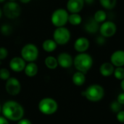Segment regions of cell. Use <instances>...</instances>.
<instances>
[{"label":"cell","mask_w":124,"mask_h":124,"mask_svg":"<svg viewBox=\"0 0 124 124\" xmlns=\"http://www.w3.org/2000/svg\"><path fill=\"white\" fill-rule=\"evenodd\" d=\"M1 111L4 116L10 121H18L23 118L24 115L23 108L15 101H7L1 108Z\"/></svg>","instance_id":"cell-1"},{"label":"cell","mask_w":124,"mask_h":124,"mask_svg":"<svg viewBox=\"0 0 124 124\" xmlns=\"http://www.w3.org/2000/svg\"><path fill=\"white\" fill-rule=\"evenodd\" d=\"M73 65L78 71L85 73L92 68L93 65V58L88 53H78L73 58Z\"/></svg>","instance_id":"cell-2"},{"label":"cell","mask_w":124,"mask_h":124,"mask_svg":"<svg viewBox=\"0 0 124 124\" xmlns=\"http://www.w3.org/2000/svg\"><path fill=\"white\" fill-rule=\"evenodd\" d=\"M88 100L91 102H98L101 100L105 94V91L102 86L98 84H92L89 86L85 92L81 93Z\"/></svg>","instance_id":"cell-3"},{"label":"cell","mask_w":124,"mask_h":124,"mask_svg":"<svg viewBox=\"0 0 124 124\" xmlns=\"http://www.w3.org/2000/svg\"><path fill=\"white\" fill-rule=\"evenodd\" d=\"M69 12L67 9L63 8H58L55 9L51 15V23L56 27H63L68 23Z\"/></svg>","instance_id":"cell-4"},{"label":"cell","mask_w":124,"mask_h":124,"mask_svg":"<svg viewBox=\"0 0 124 124\" xmlns=\"http://www.w3.org/2000/svg\"><path fill=\"white\" fill-rule=\"evenodd\" d=\"M21 57L23 58V60L25 62H34L36 61L39 54V48L37 46L32 43L26 44L23 46L20 51Z\"/></svg>","instance_id":"cell-5"},{"label":"cell","mask_w":124,"mask_h":124,"mask_svg":"<svg viewBox=\"0 0 124 124\" xmlns=\"http://www.w3.org/2000/svg\"><path fill=\"white\" fill-rule=\"evenodd\" d=\"M71 38V33L69 29L65 26L56 28L53 32V39L57 45H65L69 42Z\"/></svg>","instance_id":"cell-6"},{"label":"cell","mask_w":124,"mask_h":124,"mask_svg":"<svg viewBox=\"0 0 124 124\" xmlns=\"http://www.w3.org/2000/svg\"><path fill=\"white\" fill-rule=\"evenodd\" d=\"M58 109L57 102L52 98H44L39 103V110L44 115H52Z\"/></svg>","instance_id":"cell-7"},{"label":"cell","mask_w":124,"mask_h":124,"mask_svg":"<svg viewBox=\"0 0 124 124\" xmlns=\"http://www.w3.org/2000/svg\"><path fill=\"white\" fill-rule=\"evenodd\" d=\"M2 11L4 15L9 19H15L20 15L21 7L16 1H7L3 6Z\"/></svg>","instance_id":"cell-8"},{"label":"cell","mask_w":124,"mask_h":124,"mask_svg":"<svg viewBox=\"0 0 124 124\" xmlns=\"http://www.w3.org/2000/svg\"><path fill=\"white\" fill-rule=\"evenodd\" d=\"M100 35L105 38H111L117 32V25L116 24L110 20H106L104 23H101L99 30Z\"/></svg>","instance_id":"cell-9"},{"label":"cell","mask_w":124,"mask_h":124,"mask_svg":"<svg viewBox=\"0 0 124 124\" xmlns=\"http://www.w3.org/2000/svg\"><path fill=\"white\" fill-rule=\"evenodd\" d=\"M5 89L7 92L12 96L17 95L21 90V85L20 81L14 77H10L6 81Z\"/></svg>","instance_id":"cell-10"},{"label":"cell","mask_w":124,"mask_h":124,"mask_svg":"<svg viewBox=\"0 0 124 124\" xmlns=\"http://www.w3.org/2000/svg\"><path fill=\"white\" fill-rule=\"evenodd\" d=\"M9 68L14 72H22L26 65L25 61L21 57H14L9 61Z\"/></svg>","instance_id":"cell-11"},{"label":"cell","mask_w":124,"mask_h":124,"mask_svg":"<svg viewBox=\"0 0 124 124\" xmlns=\"http://www.w3.org/2000/svg\"><path fill=\"white\" fill-rule=\"evenodd\" d=\"M57 59L58 65L63 68H68L73 65V58L68 52H62L59 54Z\"/></svg>","instance_id":"cell-12"},{"label":"cell","mask_w":124,"mask_h":124,"mask_svg":"<svg viewBox=\"0 0 124 124\" xmlns=\"http://www.w3.org/2000/svg\"><path fill=\"white\" fill-rule=\"evenodd\" d=\"M84 0H68L66 7L69 13H79L84 7Z\"/></svg>","instance_id":"cell-13"},{"label":"cell","mask_w":124,"mask_h":124,"mask_svg":"<svg viewBox=\"0 0 124 124\" xmlns=\"http://www.w3.org/2000/svg\"><path fill=\"white\" fill-rule=\"evenodd\" d=\"M73 46L74 49L78 53L86 52L90 46V42L87 38L81 36L75 41Z\"/></svg>","instance_id":"cell-14"},{"label":"cell","mask_w":124,"mask_h":124,"mask_svg":"<svg viewBox=\"0 0 124 124\" xmlns=\"http://www.w3.org/2000/svg\"><path fill=\"white\" fill-rule=\"evenodd\" d=\"M110 62L115 67H124V50L118 49L113 52L110 56Z\"/></svg>","instance_id":"cell-15"},{"label":"cell","mask_w":124,"mask_h":124,"mask_svg":"<svg viewBox=\"0 0 124 124\" xmlns=\"http://www.w3.org/2000/svg\"><path fill=\"white\" fill-rule=\"evenodd\" d=\"M100 26V23H98L93 17H90L86 20L84 25V28L87 33L94 34L96 33L97 31H99Z\"/></svg>","instance_id":"cell-16"},{"label":"cell","mask_w":124,"mask_h":124,"mask_svg":"<svg viewBox=\"0 0 124 124\" xmlns=\"http://www.w3.org/2000/svg\"><path fill=\"white\" fill-rule=\"evenodd\" d=\"M115 66L109 62L102 63L100 67V73L102 76L105 77H109L112 76L114 73Z\"/></svg>","instance_id":"cell-17"},{"label":"cell","mask_w":124,"mask_h":124,"mask_svg":"<svg viewBox=\"0 0 124 124\" xmlns=\"http://www.w3.org/2000/svg\"><path fill=\"white\" fill-rule=\"evenodd\" d=\"M38 70H39V68L34 62H31L26 64L24 69V72L25 75L28 77L35 76L37 74Z\"/></svg>","instance_id":"cell-18"},{"label":"cell","mask_w":124,"mask_h":124,"mask_svg":"<svg viewBox=\"0 0 124 124\" xmlns=\"http://www.w3.org/2000/svg\"><path fill=\"white\" fill-rule=\"evenodd\" d=\"M57 47V44L53 39H48L43 41L42 43V48L46 52H54Z\"/></svg>","instance_id":"cell-19"},{"label":"cell","mask_w":124,"mask_h":124,"mask_svg":"<svg viewBox=\"0 0 124 124\" xmlns=\"http://www.w3.org/2000/svg\"><path fill=\"white\" fill-rule=\"evenodd\" d=\"M72 81L73 82V84L76 86H82L85 81H86V76H85V73L80 72V71H77L76 72L72 77Z\"/></svg>","instance_id":"cell-20"},{"label":"cell","mask_w":124,"mask_h":124,"mask_svg":"<svg viewBox=\"0 0 124 124\" xmlns=\"http://www.w3.org/2000/svg\"><path fill=\"white\" fill-rule=\"evenodd\" d=\"M44 64L50 70L56 69L58 66V62L57 59L54 57V56H47L44 60Z\"/></svg>","instance_id":"cell-21"},{"label":"cell","mask_w":124,"mask_h":124,"mask_svg":"<svg viewBox=\"0 0 124 124\" xmlns=\"http://www.w3.org/2000/svg\"><path fill=\"white\" fill-rule=\"evenodd\" d=\"M68 23L72 25H79L82 23V17L79 13H69Z\"/></svg>","instance_id":"cell-22"},{"label":"cell","mask_w":124,"mask_h":124,"mask_svg":"<svg viewBox=\"0 0 124 124\" xmlns=\"http://www.w3.org/2000/svg\"><path fill=\"white\" fill-rule=\"evenodd\" d=\"M93 18L98 23H102L105 21H106V19H107V13L103 9H99V10L96 11V12L94 14Z\"/></svg>","instance_id":"cell-23"},{"label":"cell","mask_w":124,"mask_h":124,"mask_svg":"<svg viewBox=\"0 0 124 124\" xmlns=\"http://www.w3.org/2000/svg\"><path fill=\"white\" fill-rule=\"evenodd\" d=\"M100 4L102 6L103 8L111 10L114 9L117 4V0H99Z\"/></svg>","instance_id":"cell-24"},{"label":"cell","mask_w":124,"mask_h":124,"mask_svg":"<svg viewBox=\"0 0 124 124\" xmlns=\"http://www.w3.org/2000/svg\"><path fill=\"white\" fill-rule=\"evenodd\" d=\"M114 76L118 80H123L124 78V67H116L113 73Z\"/></svg>","instance_id":"cell-25"},{"label":"cell","mask_w":124,"mask_h":124,"mask_svg":"<svg viewBox=\"0 0 124 124\" xmlns=\"http://www.w3.org/2000/svg\"><path fill=\"white\" fill-rule=\"evenodd\" d=\"M0 31L4 36H9L12 33V27L8 24H3L0 27Z\"/></svg>","instance_id":"cell-26"},{"label":"cell","mask_w":124,"mask_h":124,"mask_svg":"<svg viewBox=\"0 0 124 124\" xmlns=\"http://www.w3.org/2000/svg\"><path fill=\"white\" fill-rule=\"evenodd\" d=\"M10 78V73L7 68H1L0 69V78L4 81H7Z\"/></svg>","instance_id":"cell-27"},{"label":"cell","mask_w":124,"mask_h":124,"mask_svg":"<svg viewBox=\"0 0 124 124\" xmlns=\"http://www.w3.org/2000/svg\"><path fill=\"white\" fill-rule=\"evenodd\" d=\"M121 105L118 101H115L113 102H112L111 105H110V108H111V110L115 112V113H118L119 111H121Z\"/></svg>","instance_id":"cell-28"},{"label":"cell","mask_w":124,"mask_h":124,"mask_svg":"<svg viewBox=\"0 0 124 124\" xmlns=\"http://www.w3.org/2000/svg\"><path fill=\"white\" fill-rule=\"evenodd\" d=\"M8 56V50L4 46H0V61L6 59Z\"/></svg>","instance_id":"cell-29"},{"label":"cell","mask_w":124,"mask_h":124,"mask_svg":"<svg viewBox=\"0 0 124 124\" xmlns=\"http://www.w3.org/2000/svg\"><path fill=\"white\" fill-rule=\"evenodd\" d=\"M116 118L119 122L124 123V111H119L118 113H117Z\"/></svg>","instance_id":"cell-30"},{"label":"cell","mask_w":124,"mask_h":124,"mask_svg":"<svg viewBox=\"0 0 124 124\" xmlns=\"http://www.w3.org/2000/svg\"><path fill=\"white\" fill-rule=\"evenodd\" d=\"M105 40H106V38H105L104 36H102V35L97 36V43L99 44V45H103L105 43Z\"/></svg>","instance_id":"cell-31"},{"label":"cell","mask_w":124,"mask_h":124,"mask_svg":"<svg viewBox=\"0 0 124 124\" xmlns=\"http://www.w3.org/2000/svg\"><path fill=\"white\" fill-rule=\"evenodd\" d=\"M117 101L121 104V105H124V93H121L118 97H117Z\"/></svg>","instance_id":"cell-32"},{"label":"cell","mask_w":124,"mask_h":124,"mask_svg":"<svg viewBox=\"0 0 124 124\" xmlns=\"http://www.w3.org/2000/svg\"><path fill=\"white\" fill-rule=\"evenodd\" d=\"M17 124H32L31 122L28 120V119H20V121H18L17 122Z\"/></svg>","instance_id":"cell-33"},{"label":"cell","mask_w":124,"mask_h":124,"mask_svg":"<svg viewBox=\"0 0 124 124\" xmlns=\"http://www.w3.org/2000/svg\"><path fill=\"white\" fill-rule=\"evenodd\" d=\"M0 124H9V123L5 117L0 116Z\"/></svg>","instance_id":"cell-34"},{"label":"cell","mask_w":124,"mask_h":124,"mask_svg":"<svg viewBox=\"0 0 124 124\" xmlns=\"http://www.w3.org/2000/svg\"><path fill=\"white\" fill-rule=\"evenodd\" d=\"M84 1L85 4H87L89 5H91L94 2V0H84Z\"/></svg>","instance_id":"cell-35"},{"label":"cell","mask_w":124,"mask_h":124,"mask_svg":"<svg viewBox=\"0 0 124 124\" xmlns=\"http://www.w3.org/2000/svg\"><path fill=\"white\" fill-rule=\"evenodd\" d=\"M31 1V0H20V1L22 2V3H23V4H28V3H29Z\"/></svg>","instance_id":"cell-36"},{"label":"cell","mask_w":124,"mask_h":124,"mask_svg":"<svg viewBox=\"0 0 124 124\" xmlns=\"http://www.w3.org/2000/svg\"><path fill=\"white\" fill-rule=\"evenodd\" d=\"M121 89L124 91V78L123 80H121Z\"/></svg>","instance_id":"cell-37"},{"label":"cell","mask_w":124,"mask_h":124,"mask_svg":"<svg viewBox=\"0 0 124 124\" xmlns=\"http://www.w3.org/2000/svg\"><path fill=\"white\" fill-rule=\"evenodd\" d=\"M2 15H3V11H2V9L0 7V19H1V16H2Z\"/></svg>","instance_id":"cell-38"},{"label":"cell","mask_w":124,"mask_h":124,"mask_svg":"<svg viewBox=\"0 0 124 124\" xmlns=\"http://www.w3.org/2000/svg\"><path fill=\"white\" fill-rule=\"evenodd\" d=\"M6 0H0V3H3V2H4Z\"/></svg>","instance_id":"cell-39"},{"label":"cell","mask_w":124,"mask_h":124,"mask_svg":"<svg viewBox=\"0 0 124 124\" xmlns=\"http://www.w3.org/2000/svg\"><path fill=\"white\" fill-rule=\"evenodd\" d=\"M9 1H16V0H8Z\"/></svg>","instance_id":"cell-40"},{"label":"cell","mask_w":124,"mask_h":124,"mask_svg":"<svg viewBox=\"0 0 124 124\" xmlns=\"http://www.w3.org/2000/svg\"><path fill=\"white\" fill-rule=\"evenodd\" d=\"M1 111V105H0V112Z\"/></svg>","instance_id":"cell-41"}]
</instances>
